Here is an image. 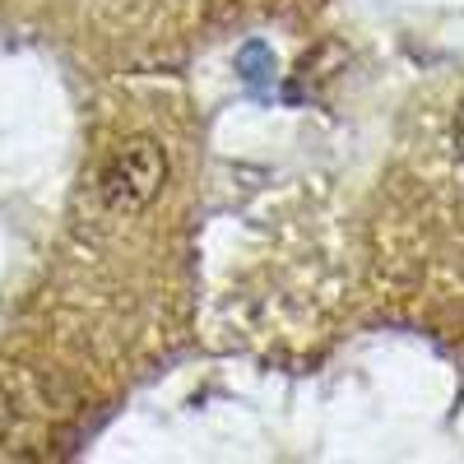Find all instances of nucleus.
Wrapping results in <instances>:
<instances>
[{
    "label": "nucleus",
    "instance_id": "nucleus-1",
    "mask_svg": "<svg viewBox=\"0 0 464 464\" xmlns=\"http://www.w3.org/2000/svg\"><path fill=\"white\" fill-rule=\"evenodd\" d=\"M168 181V159L153 140H126L102 168V200L111 214H140L159 200Z\"/></svg>",
    "mask_w": 464,
    "mask_h": 464
},
{
    "label": "nucleus",
    "instance_id": "nucleus-2",
    "mask_svg": "<svg viewBox=\"0 0 464 464\" xmlns=\"http://www.w3.org/2000/svg\"><path fill=\"white\" fill-rule=\"evenodd\" d=\"M455 149H459V159H464V102L455 111Z\"/></svg>",
    "mask_w": 464,
    "mask_h": 464
}]
</instances>
